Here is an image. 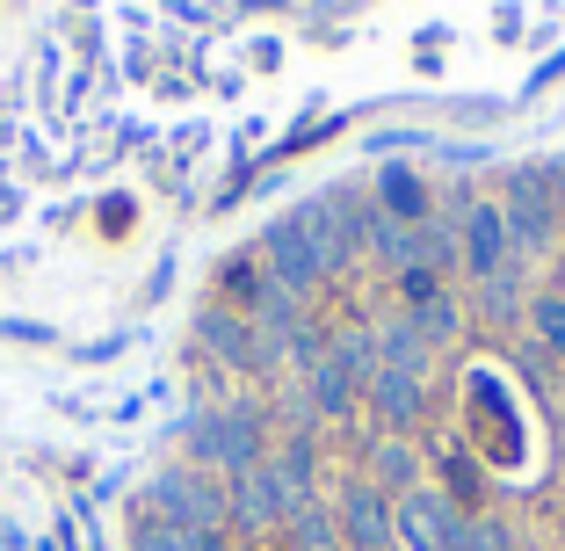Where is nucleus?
<instances>
[{
  "label": "nucleus",
  "instance_id": "obj_2",
  "mask_svg": "<svg viewBox=\"0 0 565 551\" xmlns=\"http://www.w3.org/2000/svg\"><path fill=\"white\" fill-rule=\"evenodd\" d=\"M500 218H508V240H515L522 254H544V247H558V240H565L544 168H515V174H508V189H500Z\"/></svg>",
  "mask_w": 565,
  "mask_h": 551
},
{
  "label": "nucleus",
  "instance_id": "obj_4",
  "mask_svg": "<svg viewBox=\"0 0 565 551\" xmlns=\"http://www.w3.org/2000/svg\"><path fill=\"white\" fill-rule=\"evenodd\" d=\"M146 508H152V516H167V522H182V530H217L233 501H225L203 471H152Z\"/></svg>",
  "mask_w": 565,
  "mask_h": 551
},
{
  "label": "nucleus",
  "instance_id": "obj_11",
  "mask_svg": "<svg viewBox=\"0 0 565 551\" xmlns=\"http://www.w3.org/2000/svg\"><path fill=\"white\" fill-rule=\"evenodd\" d=\"M196 341L217 356V363H254V335H247V319L225 312V305H211V312L196 319Z\"/></svg>",
  "mask_w": 565,
  "mask_h": 551
},
{
  "label": "nucleus",
  "instance_id": "obj_18",
  "mask_svg": "<svg viewBox=\"0 0 565 551\" xmlns=\"http://www.w3.org/2000/svg\"><path fill=\"white\" fill-rule=\"evenodd\" d=\"M312 406H319V414H327V421H341V414H349V406H355V384L341 378V370L312 363Z\"/></svg>",
  "mask_w": 565,
  "mask_h": 551
},
{
  "label": "nucleus",
  "instance_id": "obj_17",
  "mask_svg": "<svg viewBox=\"0 0 565 551\" xmlns=\"http://www.w3.org/2000/svg\"><path fill=\"white\" fill-rule=\"evenodd\" d=\"M282 544L290 551H341V522H333L327 508H298L290 530H282Z\"/></svg>",
  "mask_w": 565,
  "mask_h": 551
},
{
  "label": "nucleus",
  "instance_id": "obj_16",
  "mask_svg": "<svg viewBox=\"0 0 565 551\" xmlns=\"http://www.w3.org/2000/svg\"><path fill=\"white\" fill-rule=\"evenodd\" d=\"M377 211H392L399 225H420V211H428V189H420V174L392 168V174L377 182Z\"/></svg>",
  "mask_w": 565,
  "mask_h": 551
},
{
  "label": "nucleus",
  "instance_id": "obj_19",
  "mask_svg": "<svg viewBox=\"0 0 565 551\" xmlns=\"http://www.w3.org/2000/svg\"><path fill=\"white\" fill-rule=\"evenodd\" d=\"M530 319H536V335H544V349L565 356V290H536V298H530Z\"/></svg>",
  "mask_w": 565,
  "mask_h": 551
},
{
  "label": "nucleus",
  "instance_id": "obj_12",
  "mask_svg": "<svg viewBox=\"0 0 565 551\" xmlns=\"http://www.w3.org/2000/svg\"><path fill=\"white\" fill-rule=\"evenodd\" d=\"M327 370H341V378L363 392L370 378H377V335H363V327H341V335L327 341V356H319Z\"/></svg>",
  "mask_w": 565,
  "mask_h": 551
},
{
  "label": "nucleus",
  "instance_id": "obj_8",
  "mask_svg": "<svg viewBox=\"0 0 565 551\" xmlns=\"http://www.w3.org/2000/svg\"><path fill=\"white\" fill-rule=\"evenodd\" d=\"M457 247H465V268L479 276V284L508 268V254H515V240H508V218H500V203H465V225H457Z\"/></svg>",
  "mask_w": 565,
  "mask_h": 551
},
{
  "label": "nucleus",
  "instance_id": "obj_7",
  "mask_svg": "<svg viewBox=\"0 0 565 551\" xmlns=\"http://www.w3.org/2000/svg\"><path fill=\"white\" fill-rule=\"evenodd\" d=\"M333 522H341V544L355 551H392V501H384L370 479H349L341 486V508H333Z\"/></svg>",
  "mask_w": 565,
  "mask_h": 551
},
{
  "label": "nucleus",
  "instance_id": "obj_9",
  "mask_svg": "<svg viewBox=\"0 0 565 551\" xmlns=\"http://www.w3.org/2000/svg\"><path fill=\"white\" fill-rule=\"evenodd\" d=\"M370 414L384 421V435H406L420 414H428V378H414V370H377V378L363 384Z\"/></svg>",
  "mask_w": 565,
  "mask_h": 551
},
{
  "label": "nucleus",
  "instance_id": "obj_20",
  "mask_svg": "<svg viewBox=\"0 0 565 551\" xmlns=\"http://www.w3.org/2000/svg\"><path fill=\"white\" fill-rule=\"evenodd\" d=\"M457 551H515V530H508L500 516H479V522H465Z\"/></svg>",
  "mask_w": 565,
  "mask_h": 551
},
{
  "label": "nucleus",
  "instance_id": "obj_21",
  "mask_svg": "<svg viewBox=\"0 0 565 551\" xmlns=\"http://www.w3.org/2000/svg\"><path fill=\"white\" fill-rule=\"evenodd\" d=\"M515 290H522V284H515V276H508V268H500V276H486V305H493L500 319L515 312Z\"/></svg>",
  "mask_w": 565,
  "mask_h": 551
},
{
  "label": "nucleus",
  "instance_id": "obj_22",
  "mask_svg": "<svg viewBox=\"0 0 565 551\" xmlns=\"http://www.w3.org/2000/svg\"><path fill=\"white\" fill-rule=\"evenodd\" d=\"M544 182H551V203H558V233H565V160H551Z\"/></svg>",
  "mask_w": 565,
  "mask_h": 551
},
{
  "label": "nucleus",
  "instance_id": "obj_5",
  "mask_svg": "<svg viewBox=\"0 0 565 551\" xmlns=\"http://www.w3.org/2000/svg\"><path fill=\"white\" fill-rule=\"evenodd\" d=\"M392 530H399L406 551H457L465 522H457V501H449V494L414 486V494H399V501H392Z\"/></svg>",
  "mask_w": 565,
  "mask_h": 551
},
{
  "label": "nucleus",
  "instance_id": "obj_13",
  "mask_svg": "<svg viewBox=\"0 0 565 551\" xmlns=\"http://www.w3.org/2000/svg\"><path fill=\"white\" fill-rule=\"evenodd\" d=\"M406 319H414V335L428 341V349H449V341H457V290H428V298H414L406 305Z\"/></svg>",
  "mask_w": 565,
  "mask_h": 551
},
{
  "label": "nucleus",
  "instance_id": "obj_14",
  "mask_svg": "<svg viewBox=\"0 0 565 551\" xmlns=\"http://www.w3.org/2000/svg\"><path fill=\"white\" fill-rule=\"evenodd\" d=\"M428 356H435V349L414 335V319H406V312L377 335V370H414V378H428Z\"/></svg>",
  "mask_w": 565,
  "mask_h": 551
},
{
  "label": "nucleus",
  "instance_id": "obj_3",
  "mask_svg": "<svg viewBox=\"0 0 565 551\" xmlns=\"http://www.w3.org/2000/svg\"><path fill=\"white\" fill-rule=\"evenodd\" d=\"M262 254H268V276H276V290H290V298H305V290H312V284H327V276H333L327 247H319V240H312V225H305L298 211H290V218H276V225H268Z\"/></svg>",
  "mask_w": 565,
  "mask_h": 551
},
{
  "label": "nucleus",
  "instance_id": "obj_10",
  "mask_svg": "<svg viewBox=\"0 0 565 551\" xmlns=\"http://www.w3.org/2000/svg\"><path fill=\"white\" fill-rule=\"evenodd\" d=\"M370 486H377L384 501H399V494L420 486V451L406 443V435H384L377 451H370Z\"/></svg>",
  "mask_w": 565,
  "mask_h": 551
},
{
  "label": "nucleus",
  "instance_id": "obj_23",
  "mask_svg": "<svg viewBox=\"0 0 565 551\" xmlns=\"http://www.w3.org/2000/svg\"><path fill=\"white\" fill-rule=\"evenodd\" d=\"M558 551H565V537H558Z\"/></svg>",
  "mask_w": 565,
  "mask_h": 551
},
{
  "label": "nucleus",
  "instance_id": "obj_6",
  "mask_svg": "<svg viewBox=\"0 0 565 551\" xmlns=\"http://www.w3.org/2000/svg\"><path fill=\"white\" fill-rule=\"evenodd\" d=\"M290 516H298V494L282 486L276 457H262L254 471L233 479V522L239 530H290Z\"/></svg>",
  "mask_w": 565,
  "mask_h": 551
},
{
  "label": "nucleus",
  "instance_id": "obj_1",
  "mask_svg": "<svg viewBox=\"0 0 565 551\" xmlns=\"http://www.w3.org/2000/svg\"><path fill=\"white\" fill-rule=\"evenodd\" d=\"M189 457H196V471H254L268 457V421L262 406L233 400V406H211V414L189 421Z\"/></svg>",
  "mask_w": 565,
  "mask_h": 551
},
{
  "label": "nucleus",
  "instance_id": "obj_15",
  "mask_svg": "<svg viewBox=\"0 0 565 551\" xmlns=\"http://www.w3.org/2000/svg\"><path fill=\"white\" fill-rule=\"evenodd\" d=\"M203 537L211 530H182V522H167V516H138V530H131V551H203Z\"/></svg>",
  "mask_w": 565,
  "mask_h": 551
}]
</instances>
